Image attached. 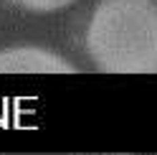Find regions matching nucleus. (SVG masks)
<instances>
[{
  "mask_svg": "<svg viewBox=\"0 0 157 155\" xmlns=\"http://www.w3.org/2000/svg\"><path fill=\"white\" fill-rule=\"evenodd\" d=\"M86 51L104 74H157V3L101 0L86 26Z\"/></svg>",
  "mask_w": 157,
  "mask_h": 155,
  "instance_id": "nucleus-1",
  "label": "nucleus"
},
{
  "mask_svg": "<svg viewBox=\"0 0 157 155\" xmlns=\"http://www.w3.org/2000/svg\"><path fill=\"white\" fill-rule=\"evenodd\" d=\"M0 74H76V69L48 48L13 46L0 51Z\"/></svg>",
  "mask_w": 157,
  "mask_h": 155,
  "instance_id": "nucleus-2",
  "label": "nucleus"
},
{
  "mask_svg": "<svg viewBox=\"0 0 157 155\" xmlns=\"http://www.w3.org/2000/svg\"><path fill=\"white\" fill-rule=\"evenodd\" d=\"M13 3L21 8H28V10H36V13H51V10L71 5L74 0H13Z\"/></svg>",
  "mask_w": 157,
  "mask_h": 155,
  "instance_id": "nucleus-3",
  "label": "nucleus"
}]
</instances>
